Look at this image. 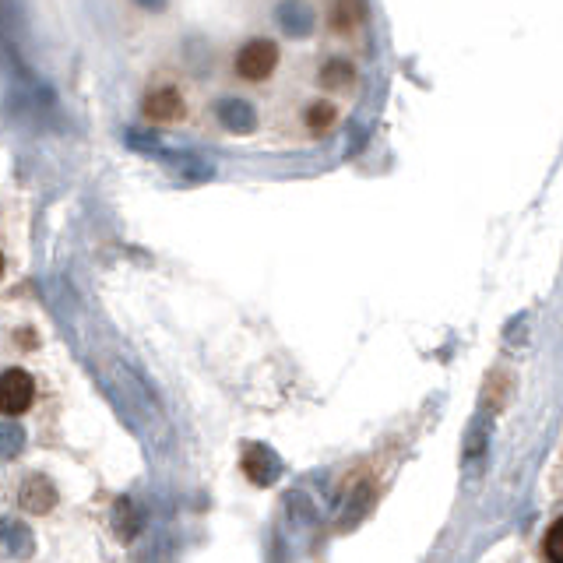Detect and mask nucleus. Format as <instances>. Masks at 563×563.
<instances>
[{
	"label": "nucleus",
	"mask_w": 563,
	"mask_h": 563,
	"mask_svg": "<svg viewBox=\"0 0 563 563\" xmlns=\"http://www.w3.org/2000/svg\"><path fill=\"white\" fill-rule=\"evenodd\" d=\"M36 402V381L25 370L0 373V416H22Z\"/></svg>",
	"instance_id": "1"
},
{
	"label": "nucleus",
	"mask_w": 563,
	"mask_h": 563,
	"mask_svg": "<svg viewBox=\"0 0 563 563\" xmlns=\"http://www.w3.org/2000/svg\"><path fill=\"white\" fill-rule=\"evenodd\" d=\"M278 67V46L271 39H250L240 53H236V74L247 81L271 78Z\"/></svg>",
	"instance_id": "2"
},
{
	"label": "nucleus",
	"mask_w": 563,
	"mask_h": 563,
	"mask_svg": "<svg viewBox=\"0 0 563 563\" xmlns=\"http://www.w3.org/2000/svg\"><path fill=\"white\" fill-rule=\"evenodd\" d=\"M240 468L254 486H271L282 476V458L268 444H250L240 458Z\"/></svg>",
	"instance_id": "3"
},
{
	"label": "nucleus",
	"mask_w": 563,
	"mask_h": 563,
	"mask_svg": "<svg viewBox=\"0 0 563 563\" xmlns=\"http://www.w3.org/2000/svg\"><path fill=\"white\" fill-rule=\"evenodd\" d=\"M141 110L155 124H176V120L187 117V103H183V96L176 88H155V92H148L141 99Z\"/></svg>",
	"instance_id": "4"
},
{
	"label": "nucleus",
	"mask_w": 563,
	"mask_h": 563,
	"mask_svg": "<svg viewBox=\"0 0 563 563\" xmlns=\"http://www.w3.org/2000/svg\"><path fill=\"white\" fill-rule=\"evenodd\" d=\"M36 539H32V528L18 518H0V556L4 560H29Z\"/></svg>",
	"instance_id": "5"
},
{
	"label": "nucleus",
	"mask_w": 563,
	"mask_h": 563,
	"mask_svg": "<svg viewBox=\"0 0 563 563\" xmlns=\"http://www.w3.org/2000/svg\"><path fill=\"white\" fill-rule=\"evenodd\" d=\"M215 117H219V124L233 134L257 131V110L247 103V99H222V103L215 106Z\"/></svg>",
	"instance_id": "6"
},
{
	"label": "nucleus",
	"mask_w": 563,
	"mask_h": 563,
	"mask_svg": "<svg viewBox=\"0 0 563 563\" xmlns=\"http://www.w3.org/2000/svg\"><path fill=\"white\" fill-rule=\"evenodd\" d=\"M18 504L32 514H50L53 504H57V486H53V479L39 476V472L29 476L22 483V493H18Z\"/></svg>",
	"instance_id": "7"
},
{
	"label": "nucleus",
	"mask_w": 563,
	"mask_h": 563,
	"mask_svg": "<svg viewBox=\"0 0 563 563\" xmlns=\"http://www.w3.org/2000/svg\"><path fill=\"white\" fill-rule=\"evenodd\" d=\"M366 22V8L356 0H342V4H331L328 8V25L335 32H356Z\"/></svg>",
	"instance_id": "8"
},
{
	"label": "nucleus",
	"mask_w": 563,
	"mask_h": 563,
	"mask_svg": "<svg viewBox=\"0 0 563 563\" xmlns=\"http://www.w3.org/2000/svg\"><path fill=\"white\" fill-rule=\"evenodd\" d=\"M275 15L289 36H307V32L314 29V11H310L307 4H282Z\"/></svg>",
	"instance_id": "9"
},
{
	"label": "nucleus",
	"mask_w": 563,
	"mask_h": 563,
	"mask_svg": "<svg viewBox=\"0 0 563 563\" xmlns=\"http://www.w3.org/2000/svg\"><path fill=\"white\" fill-rule=\"evenodd\" d=\"M25 451V430L15 419H4L0 423V461H15Z\"/></svg>",
	"instance_id": "10"
},
{
	"label": "nucleus",
	"mask_w": 563,
	"mask_h": 563,
	"mask_svg": "<svg viewBox=\"0 0 563 563\" xmlns=\"http://www.w3.org/2000/svg\"><path fill=\"white\" fill-rule=\"evenodd\" d=\"M352 81H356V67H352L349 60L335 57V60H328V64L321 67V85L342 88V85H352Z\"/></svg>",
	"instance_id": "11"
},
{
	"label": "nucleus",
	"mask_w": 563,
	"mask_h": 563,
	"mask_svg": "<svg viewBox=\"0 0 563 563\" xmlns=\"http://www.w3.org/2000/svg\"><path fill=\"white\" fill-rule=\"evenodd\" d=\"M113 528H117L124 542H131L134 532H138V511H134V504L127 497H120L117 507H113Z\"/></svg>",
	"instance_id": "12"
},
{
	"label": "nucleus",
	"mask_w": 563,
	"mask_h": 563,
	"mask_svg": "<svg viewBox=\"0 0 563 563\" xmlns=\"http://www.w3.org/2000/svg\"><path fill=\"white\" fill-rule=\"evenodd\" d=\"M335 120H338V110L331 103H310L307 113H303V124H307L314 134L331 131V127H335Z\"/></svg>",
	"instance_id": "13"
},
{
	"label": "nucleus",
	"mask_w": 563,
	"mask_h": 563,
	"mask_svg": "<svg viewBox=\"0 0 563 563\" xmlns=\"http://www.w3.org/2000/svg\"><path fill=\"white\" fill-rule=\"evenodd\" d=\"M542 556H546V563H563V521L560 518L546 528V539H542Z\"/></svg>",
	"instance_id": "14"
},
{
	"label": "nucleus",
	"mask_w": 563,
	"mask_h": 563,
	"mask_svg": "<svg viewBox=\"0 0 563 563\" xmlns=\"http://www.w3.org/2000/svg\"><path fill=\"white\" fill-rule=\"evenodd\" d=\"M0 275H4V257H0Z\"/></svg>",
	"instance_id": "15"
}]
</instances>
